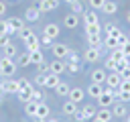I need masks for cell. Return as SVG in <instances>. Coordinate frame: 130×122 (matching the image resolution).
I'll return each mask as SVG.
<instances>
[{
	"label": "cell",
	"mask_w": 130,
	"mask_h": 122,
	"mask_svg": "<svg viewBox=\"0 0 130 122\" xmlns=\"http://www.w3.org/2000/svg\"><path fill=\"white\" fill-rule=\"evenodd\" d=\"M65 2H67V4H75L77 0H65Z\"/></svg>",
	"instance_id": "cell-55"
},
{
	"label": "cell",
	"mask_w": 130,
	"mask_h": 122,
	"mask_svg": "<svg viewBox=\"0 0 130 122\" xmlns=\"http://www.w3.org/2000/svg\"><path fill=\"white\" fill-rule=\"evenodd\" d=\"M16 96H18V100H20V102H24V104H26L28 100H32V85H28V87H20Z\"/></svg>",
	"instance_id": "cell-14"
},
{
	"label": "cell",
	"mask_w": 130,
	"mask_h": 122,
	"mask_svg": "<svg viewBox=\"0 0 130 122\" xmlns=\"http://www.w3.org/2000/svg\"><path fill=\"white\" fill-rule=\"evenodd\" d=\"M104 69H110V71H116V61H114L112 57H108V59H106V63H104Z\"/></svg>",
	"instance_id": "cell-39"
},
{
	"label": "cell",
	"mask_w": 130,
	"mask_h": 122,
	"mask_svg": "<svg viewBox=\"0 0 130 122\" xmlns=\"http://www.w3.org/2000/svg\"><path fill=\"white\" fill-rule=\"evenodd\" d=\"M81 112H83L85 120H91V118L95 116V112H98V110H95V106H93V104H85V106L81 108Z\"/></svg>",
	"instance_id": "cell-27"
},
{
	"label": "cell",
	"mask_w": 130,
	"mask_h": 122,
	"mask_svg": "<svg viewBox=\"0 0 130 122\" xmlns=\"http://www.w3.org/2000/svg\"><path fill=\"white\" fill-rule=\"evenodd\" d=\"M24 45H26V51H28V53H30V51H39V49H41V39L35 37V35H30V37L24 41Z\"/></svg>",
	"instance_id": "cell-5"
},
{
	"label": "cell",
	"mask_w": 130,
	"mask_h": 122,
	"mask_svg": "<svg viewBox=\"0 0 130 122\" xmlns=\"http://www.w3.org/2000/svg\"><path fill=\"white\" fill-rule=\"evenodd\" d=\"M112 114H114V118H124V116H128V110H126V106L120 102V104H116V106L112 108Z\"/></svg>",
	"instance_id": "cell-21"
},
{
	"label": "cell",
	"mask_w": 130,
	"mask_h": 122,
	"mask_svg": "<svg viewBox=\"0 0 130 122\" xmlns=\"http://www.w3.org/2000/svg\"><path fill=\"white\" fill-rule=\"evenodd\" d=\"M120 92L130 96V79H122V83H120Z\"/></svg>",
	"instance_id": "cell-38"
},
{
	"label": "cell",
	"mask_w": 130,
	"mask_h": 122,
	"mask_svg": "<svg viewBox=\"0 0 130 122\" xmlns=\"http://www.w3.org/2000/svg\"><path fill=\"white\" fill-rule=\"evenodd\" d=\"M102 33V26H100V22H91V24H85V35L89 37V35H100Z\"/></svg>",
	"instance_id": "cell-28"
},
{
	"label": "cell",
	"mask_w": 130,
	"mask_h": 122,
	"mask_svg": "<svg viewBox=\"0 0 130 122\" xmlns=\"http://www.w3.org/2000/svg\"><path fill=\"white\" fill-rule=\"evenodd\" d=\"M102 92H104V87H102V83H91V85L87 87V94H89L91 98H95V100L100 98V94H102Z\"/></svg>",
	"instance_id": "cell-26"
},
{
	"label": "cell",
	"mask_w": 130,
	"mask_h": 122,
	"mask_svg": "<svg viewBox=\"0 0 130 122\" xmlns=\"http://www.w3.org/2000/svg\"><path fill=\"white\" fill-rule=\"evenodd\" d=\"M37 108H39V102H37V100H28V102L24 104V112H26V116L35 118V116H37Z\"/></svg>",
	"instance_id": "cell-16"
},
{
	"label": "cell",
	"mask_w": 130,
	"mask_h": 122,
	"mask_svg": "<svg viewBox=\"0 0 130 122\" xmlns=\"http://www.w3.org/2000/svg\"><path fill=\"white\" fill-rule=\"evenodd\" d=\"M91 122H104V120H100L98 116H93V118H91Z\"/></svg>",
	"instance_id": "cell-53"
},
{
	"label": "cell",
	"mask_w": 130,
	"mask_h": 122,
	"mask_svg": "<svg viewBox=\"0 0 130 122\" xmlns=\"http://www.w3.org/2000/svg\"><path fill=\"white\" fill-rule=\"evenodd\" d=\"M71 10H73L75 14H83V4H81V2L77 0L75 4H71Z\"/></svg>",
	"instance_id": "cell-41"
},
{
	"label": "cell",
	"mask_w": 130,
	"mask_h": 122,
	"mask_svg": "<svg viewBox=\"0 0 130 122\" xmlns=\"http://www.w3.org/2000/svg\"><path fill=\"white\" fill-rule=\"evenodd\" d=\"M75 112H77V104L71 102V100H67V102L63 104V114H65V116H75Z\"/></svg>",
	"instance_id": "cell-20"
},
{
	"label": "cell",
	"mask_w": 130,
	"mask_h": 122,
	"mask_svg": "<svg viewBox=\"0 0 130 122\" xmlns=\"http://www.w3.org/2000/svg\"><path fill=\"white\" fill-rule=\"evenodd\" d=\"M49 71H51V73L61 75V73H63V71H67V69H65V63H63L61 59H55V61H51V63H49Z\"/></svg>",
	"instance_id": "cell-8"
},
{
	"label": "cell",
	"mask_w": 130,
	"mask_h": 122,
	"mask_svg": "<svg viewBox=\"0 0 130 122\" xmlns=\"http://www.w3.org/2000/svg\"><path fill=\"white\" fill-rule=\"evenodd\" d=\"M39 16H41V10H39V6L37 8H26V12H24V20H28V22H37L39 20Z\"/></svg>",
	"instance_id": "cell-10"
},
{
	"label": "cell",
	"mask_w": 130,
	"mask_h": 122,
	"mask_svg": "<svg viewBox=\"0 0 130 122\" xmlns=\"http://www.w3.org/2000/svg\"><path fill=\"white\" fill-rule=\"evenodd\" d=\"M65 61H67V63H79V55L73 53V51H69L67 57H65Z\"/></svg>",
	"instance_id": "cell-37"
},
{
	"label": "cell",
	"mask_w": 130,
	"mask_h": 122,
	"mask_svg": "<svg viewBox=\"0 0 130 122\" xmlns=\"http://www.w3.org/2000/svg\"><path fill=\"white\" fill-rule=\"evenodd\" d=\"M51 53H53L57 59H65V57H67V53H69V49H67V45H63V43H53Z\"/></svg>",
	"instance_id": "cell-3"
},
{
	"label": "cell",
	"mask_w": 130,
	"mask_h": 122,
	"mask_svg": "<svg viewBox=\"0 0 130 122\" xmlns=\"http://www.w3.org/2000/svg\"><path fill=\"white\" fill-rule=\"evenodd\" d=\"M95 116H98L100 120H104V122H110V120L114 118V114H112V110H108V108H100V110L95 112Z\"/></svg>",
	"instance_id": "cell-23"
},
{
	"label": "cell",
	"mask_w": 130,
	"mask_h": 122,
	"mask_svg": "<svg viewBox=\"0 0 130 122\" xmlns=\"http://www.w3.org/2000/svg\"><path fill=\"white\" fill-rule=\"evenodd\" d=\"M120 49H122V53H124V55H130V39H128V41H126Z\"/></svg>",
	"instance_id": "cell-47"
},
{
	"label": "cell",
	"mask_w": 130,
	"mask_h": 122,
	"mask_svg": "<svg viewBox=\"0 0 130 122\" xmlns=\"http://www.w3.org/2000/svg\"><path fill=\"white\" fill-rule=\"evenodd\" d=\"M87 45L93 47V49H100V51H102V47H104V39H102L100 35H89V37H87Z\"/></svg>",
	"instance_id": "cell-15"
},
{
	"label": "cell",
	"mask_w": 130,
	"mask_h": 122,
	"mask_svg": "<svg viewBox=\"0 0 130 122\" xmlns=\"http://www.w3.org/2000/svg\"><path fill=\"white\" fill-rule=\"evenodd\" d=\"M53 41H55V39L49 37V35H43V37H41V45H47V47L51 45V47H53Z\"/></svg>",
	"instance_id": "cell-43"
},
{
	"label": "cell",
	"mask_w": 130,
	"mask_h": 122,
	"mask_svg": "<svg viewBox=\"0 0 130 122\" xmlns=\"http://www.w3.org/2000/svg\"><path fill=\"white\" fill-rule=\"evenodd\" d=\"M116 10H118V4L112 2V0H106L104 6H102V12H104V14H114Z\"/></svg>",
	"instance_id": "cell-24"
},
{
	"label": "cell",
	"mask_w": 130,
	"mask_h": 122,
	"mask_svg": "<svg viewBox=\"0 0 130 122\" xmlns=\"http://www.w3.org/2000/svg\"><path fill=\"white\" fill-rule=\"evenodd\" d=\"M2 53H4V57H10V59H12V57L16 55V47H14L12 43H8V45L2 47Z\"/></svg>",
	"instance_id": "cell-31"
},
{
	"label": "cell",
	"mask_w": 130,
	"mask_h": 122,
	"mask_svg": "<svg viewBox=\"0 0 130 122\" xmlns=\"http://www.w3.org/2000/svg\"><path fill=\"white\" fill-rule=\"evenodd\" d=\"M59 81H61V79H59V75H57V73L47 71V81H45V87H53V89H55V87L59 85Z\"/></svg>",
	"instance_id": "cell-19"
},
{
	"label": "cell",
	"mask_w": 130,
	"mask_h": 122,
	"mask_svg": "<svg viewBox=\"0 0 130 122\" xmlns=\"http://www.w3.org/2000/svg\"><path fill=\"white\" fill-rule=\"evenodd\" d=\"M35 81H37L39 85H45V81H47V71H41V73L35 77Z\"/></svg>",
	"instance_id": "cell-42"
},
{
	"label": "cell",
	"mask_w": 130,
	"mask_h": 122,
	"mask_svg": "<svg viewBox=\"0 0 130 122\" xmlns=\"http://www.w3.org/2000/svg\"><path fill=\"white\" fill-rule=\"evenodd\" d=\"M4 12H6V4H4V2H0V16H2Z\"/></svg>",
	"instance_id": "cell-51"
},
{
	"label": "cell",
	"mask_w": 130,
	"mask_h": 122,
	"mask_svg": "<svg viewBox=\"0 0 130 122\" xmlns=\"http://www.w3.org/2000/svg\"><path fill=\"white\" fill-rule=\"evenodd\" d=\"M59 0H41V4H39V10L41 12H49V10H55L59 4H57Z\"/></svg>",
	"instance_id": "cell-17"
},
{
	"label": "cell",
	"mask_w": 130,
	"mask_h": 122,
	"mask_svg": "<svg viewBox=\"0 0 130 122\" xmlns=\"http://www.w3.org/2000/svg\"><path fill=\"white\" fill-rule=\"evenodd\" d=\"M30 63H32V65L45 63V55L41 53V49H39V51H30Z\"/></svg>",
	"instance_id": "cell-25"
},
{
	"label": "cell",
	"mask_w": 130,
	"mask_h": 122,
	"mask_svg": "<svg viewBox=\"0 0 130 122\" xmlns=\"http://www.w3.org/2000/svg\"><path fill=\"white\" fill-rule=\"evenodd\" d=\"M16 35H18V37H20L22 41H26V39H28L30 35H35V33H32V28H26V26H22V28H20V30H18Z\"/></svg>",
	"instance_id": "cell-36"
},
{
	"label": "cell",
	"mask_w": 130,
	"mask_h": 122,
	"mask_svg": "<svg viewBox=\"0 0 130 122\" xmlns=\"http://www.w3.org/2000/svg\"><path fill=\"white\" fill-rule=\"evenodd\" d=\"M45 122H57V120H55V118H49V120H45Z\"/></svg>",
	"instance_id": "cell-56"
},
{
	"label": "cell",
	"mask_w": 130,
	"mask_h": 122,
	"mask_svg": "<svg viewBox=\"0 0 130 122\" xmlns=\"http://www.w3.org/2000/svg\"><path fill=\"white\" fill-rule=\"evenodd\" d=\"M63 22H65V28H75V26L79 24V18H77L75 12H71V14H67V16L63 18Z\"/></svg>",
	"instance_id": "cell-18"
},
{
	"label": "cell",
	"mask_w": 130,
	"mask_h": 122,
	"mask_svg": "<svg viewBox=\"0 0 130 122\" xmlns=\"http://www.w3.org/2000/svg\"><path fill=\"white\" fill-rule=\"evenodd\" d=\"M59 33H61V28H59V24H55V22H49V24H45V28H43V35H49V37H59Z\"/></svg>",
	"instance_id": "cell-12"
},
{
	"label": "cell",
	"mask_w": 130,
	"mask_h": 122,
	"mask_svg": "<svg viewBox=\"0 0 130 122\" xmlns=\"http://www.w3.org/2000/svg\"><path fill=\"white\" fill-rule=\"evenodd\" d=\"M35 118H43V120L49 118V106L45 102H39V108H37V116Z\"/></svg>",
	"instance_id": "cell-22"
},
{
	"label": "cell",
	"mask_w": 130,
	"mask_h": 122,
	"mask_svg": "<svg viewBox=\"0 0 130 122\" xmlns=\"http://www.w3.org/2000/svg\"><path fill=\"white\" fill-rule=\"evenodd\" d=\"M8 24H10V30H12V35H14V33H18V30L24 26V20L18 18V16H10V18H8Z\"/></svg>",
	"instance_id": "cell-11"
},
{
	"label": "cell",
	"mask_w": 130,
	"mask_h": 122,
	"mask_svg": "<svg viewBox=\"0 0 130 122\" xmlns=\"http://www.w3.org/2000/svg\"><path fill=\"white\" fill-rule=\"evenodd\" d=\"M0 35H10V37H12V30H10L8 18H6V20H0Z\"/></svg>",
	"instance_id": "cell-34"
},
{
	"label": "cell",
	"mask_w": 130,
	"mask_h": 122,
	"mask_svg": "<svg viewBox=\"0 0 130 122\" xmlns=\"http://www.w3.org/2000/svg\"><path fill=\"white\" fill-rule=\"evenodd\" d=\"M69 89H71V87H69L67 83H63V81H59V85L55 87L57 96H61V98H67V96H69Z\"/></svg>",
	"instance_id": "cell-30"
},
{
	"label": "cell",
	"mask_w": 130,
	"mask_h": 122,
	"mask_svg": "<svg viewBox=\"0 0 130 122\" xmlns=\"http://www.w3.org/2000/svg\"><path fill=\"white\" fill-rule=\"evenodd\" d=\"M106 77H108L106 69H93L91 71V83H106Z\"/></svg>",
	"instance_id": "cell-9"
},
{
	"label": "cell",
	"mask_w": 130,
	"mask_h": 122,
	"mask_svg": "<svg viewBox=\"0 0 130 122\" xmlns=\"http://www.w3.org/2000/svg\"><path fill=\"white\" fill-rule=\"evenodd\" d=\"M104 47H106V49H110V51H114V49L118 47V41H116V37H112V35H106V37H104Z\"/></svg>",
	"instance_id": "cell-29"
},
{
	"label": "cell",
	"mask_w": 130,
	"mask_h": 122,
	"mask_svg": "<svg viewBox=\"0 0 130 122\" xmlns=\"http://www.w3.org/2000/svg\"><path fill=\"white\" fill-rule=\"evenodd\" d=\"M32 100H37V102H43V94H41V92H37V89H32Z\"/></svg>",
	"instance_id": "cell-48"
},
{
	"label": "cell",
	"mask_w": 130,
	"mask_h": 122,
	"mask_svg": "<svg viewBox=\"0 0 130 122\" xmlns=\"http://www.w3.org/2000/svg\"><path fill=\"white\" fill-rule=\"evenodd\" d=\"M106 83H108L110 87H120V83H122V73H120V71H112V73L106 77Z\"/></svg>",
	"instance_id": "cell-4"
},
{
	"label": "cell",
	"mask_w": 130,
	"mask_h": 122,
	"mask_svg": "<svg viewBox=\"0 0 130 122\" xmlns=\"http://www.w3.org/2000/svg\"><path fill=\"white\" fill-rule=\"evenodd\" d=\"M16 81H18V87H28V85H30V81H28L26 77H20V79H16Z\"/></svg>",
	"instance_id": "cell-46"
},
{
	"label": "cell",
	"mask_w": 130,
	"mask_h": 122,
	"mask_svg": "<svg viewBox=\"0 0 130 122\" xmlns=\"http://www.w3.org/2000/svg\"><path fill=\"white\" fill-rule=\"evenodd\" d=\"M100 49H93V47H87V51L83 53V59L87 61V63H95L98 59H100Z\"/></svg>",
	"instance_id": "cell-6"
},
{
	"label": "cell",
	"mask_w": 130,
	"mask_h": 122,
	"mask_svg": "<svg viewBox=\"0 0 130 122\" xmlns=\"http://www.w3.org/2000/svg\"><path fill=\"white\" fill-rule=\"evenodd\" d=\"M67 98H69L71 102L79 104V102H81V100L85 98V92H83L81 87H71V89H69V96H67Z\"/></svg>",
	"instance_id": "cell-7"
},
{
	"label": "cell",
	"mask_w": 130,
	"mask_h": 122,
	"mask_svg": "<svg viewBox=\"0 0 130 122\" xmlns=\"http://www.w3.org/2000/svg\"><path fill=\"white\" fill-rule=\"evenodd\" d=\"M65 69H67L69 73H77V71H79V63H67V61H65Z\"/></svg>",
	"instance_id": "cell-40"
},
{
	"label": "cell",
	"mask_w": 130,
	"mask_h": 122,
	"mask_svg": "<svg viewBox=\"0 0 130 122\" xmlns=\"http://www.w3.org/2000/svg\"><path fill=\"white\" fill-rule=\"evenodd\" d=\"M122 30L116 26V24H106V35H112V37H118Z\"/></svg>",
	"instance_id": "cell-35"
},
{
	"label": "cell",
	"mask_w": 130,
	"mask_h": 122,
	"mask_svg": "<svg viewBox=\"0 0 130 122\" xmlns=\"http://www.w3.org/2000/svg\"><path fill=\"white\" fill-rule=\"evenodd\" d=\"M14 71H16V63L10 57H0V75L10 77Z\"/></svg>",
	"instance_id": "cell-1"
},
{
	"label": "cell",
	"mask_w": 130,
	"mask_h": 122,
	"mask_svg": "<svg viewBox=\"0 0 130 122\" xmlns=\"http://www.w3.org/2000/svg\"><path fill=\"white\" fill-rule=\"evenodd\" d=\"M128 39H130V33H128Z\"/></svg>",
	"instance_id": "cell-58"
},
{
	"label": "cell",
	"mask_w": 130,
	"mask_h": 122,
	"mask_svg": "<svg viewBox=\"0 0 130 122\" xmlns=\"http://www.w3.org/2000/svg\"><path fill=\"white\" fill-rule=\"evenodd\" d=\"M98 104H100V108H108V106L114 104V92H112V87H110V89H104V92L100 94Z\"/></svg>",
	"instance_id": "cell-2"
},
{
	"label": "cell",
	"mask_w": 130,
	"mask_h": 122,
	"mask_svg": "<svg viewBox=\"0 0 130 122\" xmlns=\"http://www.w3.org/2000/svg\"><path fill=\"white\" fill-rule=\"evenodd\" d=\"M126 20H128V22H130V10H128V12H126Z\"/></svg>",
	"instance_id": "cell-54"
},
{
	"label": "cell",
	"mask_w": 130,
	"mask_h": 122,
	"mask_svg": "<svg viewBox=\"0 0 130 122\" xmlns=\"http://www.w3.org/2000/svg\"><path fill=\"white\" fill-rule=\"evenodd\" d=\"M126 122H130V116H128V118H126Z\"/></svg>",
	"instance_id": "cell-57"
},
{
	"label": "cell",
	"mask_w": 130,
	"mask_h": 122,
	"mask_svg": "<svg viewBox=\"0 0 130 122\" xmlns=\"http://www.w3.org/2000/svg\"><path fill=\"white\" fill-rule=\"evenodd\" d=\"M75 120H77V122H85V116H83V112H81V110H77V112H75Z\"/></svg>",
	"instance_id": "cell-49"
},
{
	"label": "cell",
	"mask_w": 130,
	"mask_h": 122,
	"mask_svg": "<svg viewBox=\"0 0 130 122\" xmlns=\"http://www.w3.org/2000/svg\"><path fill=\"white\" fill-rule=\"evenodd\" d=\"M18 65H20V67H28V65H30V53H28V51L18 55Z\"/></svg>",
	"instance_id": "cell-32"
},
{
	"label": "cell",
	"mask_w": 130,
	"mask_h": 122,
	"mask_svg": "<svg viewBox=\"0 0 130 122\" xmlns=\"http://www.w3.org/2000/svg\"><path fill=\"white\" fill-rule=\"evenodd\" d=\"M98 22V14L95 12H83V24H91Z\"/></svg>",
	"instance_id": "cell-33"
},
{
	"label": "cell",
	"mask_w": 130,
	"mask_h": 122,
	"mask_svg": "<svg viewBox=\"0 0 130 122\" xmlns=\"http://www.w3.org/2000/svg\"><path fill=\"white\" fill-rule=\"evenodd\" d=\"M4 94H6V92H4V85H2V81H0V98H2Z\"/></svg>",
	"instance_id": "cell-52"
},
{
	"label": "cell",
	"mask_w": 130,
	"mask_h": 122,
	"mask_svg": "<svg viewBox=\"0 0 130 122\" xmlns=\"http://www.w3.org/2000/svg\"><path fill=\"white\" fill-rule=\"evenodd\" d=\"M104 2H106V0H89V4H91V8H100V10H102V6H104Z\"/></svg>",
	"instance_id": "cell-45"
},
{
	"label": "cell",
	"mask_w": 130,
	"mask_h": 122,
	"mask_svg": "<svg viewBox=\"0 0 130 122\" xmlns=\"http://www.w3.org/2000/svg\"><path fill=\"white\" fill-rule=\"evenodd\" d=\"M122 79H130V67H126V69L122 71Z\"/></svg>",
	"instance_id": "cell-50"
},
{
	"label": "cell",
	"mask_w": 130,
	"mask_h": 122,
	"mask_svg": "<svg viewBox=\"0 0 130 122\" xmlns=\"http://www.w3.org/2000/svg\"><path fill=\"white\" fill-rule=\"evenodd\" d=\"M2 85H4V92L6 94H18V81L16 79H6V81H2Z\"/></svg>",
	"instance_id": "cell-13"
},
{
	"label": "cell",
	"mask_w": 130,
	"mask_h": 122,
	"mask_svg": "<svg viewBox=\"0 0 130 122\" xmlns=\"http://www.w3.org/2000/svg\"><path fill=\"white\" fill-rule=\"evenodd\" d=\"M8 43H10V35H0V49L4 45H8Z\"/></svg>",
	"instance_id": "cell-44"
}]
</instances>
